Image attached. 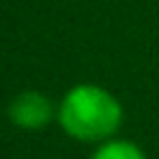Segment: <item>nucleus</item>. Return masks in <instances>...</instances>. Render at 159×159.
I'll use <instances>...</instances> for the list:
<instances>
[{
  "mask_svg": "<svg viewBox=\"0 0 159 159\" xmlns=\"http://www.w3.org/2000/svg\"><path fill=\"white\" fill-rule=\"evenodd\" d=\"M59 122L77 140H108L122 124V105L110 91L96 84H77L59 105Z\"/></svg>",
  "mask_w": 159,
  "mask_h": 159,
  "instance_id": "f257e3e1",
  "label": "nucleus"
},
{
  "mask_svg": "<svg viewBox=\"0 0 159 159\" xmlns=\"http://www.w3.org/2000/svg\"><path fill=\"white\" fill-rule=\"evenodd\" d=\"M54 117V105L40 91H24L10 103L12 124L21 129H42Z\"/></svg>",
  "mask_w": 159,
  "mask_h": 159,
  "instance_id": "f03ea898",
  "label": "nucleus"
},
{
  "mask_svg": "<svg viewBox=\"0 0 159 159\" xmlns=\"http://www.w3.org/2000/svg\"><path fill=\"white\" fill-rule=\"evenodd\" d=\"M91 159H148V157L131 140H105L91 154Z\"/></svg>",
  "mask_w": 159,
  "mask_h": 159,
  "instance_id": "7ed1b4c3",
  "label": "nucleus"
}]
</instances>
